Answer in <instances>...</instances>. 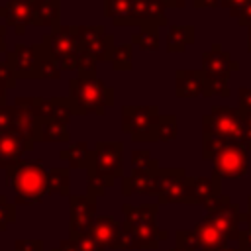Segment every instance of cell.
I'll use <instances>...</instances> for the list:
<instances>
[{
  "label": "cell",
  "instance_id": "3957f363",
  "mask_svg": "<svg viewBox=\"0 0 251 251\" xmlns=\"http://www.w3.org/2000/svg\"><path fill=\"white\" fill-rule=\"evenodd\" d=\"M47 175L41 161L22 159L16 165L6 169V180L12 184L16 192L18 204H37L49 192L47 188Z\"/></svg>",
  "mask_w": 251,
  "mask_h": 251
},
{
  "label": "cell",
  "instance_id": "7dc6e473",
  "mask_svg": "<svg viewBox=\"0 0 251 251\" xmlns=\"http://www.w3.org/2000/svg\"><path fill=\"white\" fill-rule=\"evenodd\" d=\"M237 24H239V25H245V27H251V2L239 12V16H237Z\"/></svg>",
  "mask_w": 251,
  "mask_h": 251
},
{
  "label": "cell",
  "instance_id": "7402d4cb",
  "mask_svg": "<svg viewBox=\"0 0 251 251\" xmlns=\"http://www.w3.org/2000/svg\"><path fill=\"white\" fill-rule=\"evenodd\" d=\"M59 18H61V2L59 0H35L31 25L55 29L57 25H61Z\"/></svg>",
  "mask_w": 251,
  "mask_h": 251
},
{
  "label": "cell",
  "instance_id": "603a6c76",
  "mask_svg": "<svg viewBox=\"0 0 251 251\" xmlns=\"http://www.w3.org/2000/svg\"><path fill=\"white\" fill-rule=\"evenodd\" d=\"M198 239H200V247L202 251H222L224 247H227V239L226 235L208 220H202L200 224L194 226Z\"/></svg>",
  "mask_w": 251,
  "mask_h": 251
},
{
  "label": "cell",
  "instance_id": "5b68a950",
  "mask_svg": "<svg viewBox=\"0 0 251 251\" xmlns=\"http://www.w3.org/2000/svg\"><path fill=\"white\" fill-rule=\"evenodd\" d=\"M202 135H216L227 141H239L251 151V139L245 131V124L239 108L216 106L202 116Z\"/></svg>",
  "mask_w": 251,
  "mask_h": 251
},
{
  "label": "cell",
  "instance_id": "e0dca14e",
  "mask_svg": "<svg viewBox=\"0 0 251 251\" xmlns=\"http://www.w3.org/2000/svg\"><path fill=\"white\" fill-rule=\"evenodd\" d=\"M33 8L35 0H6L0 6V18H4L6 25L14 27L18 35L25 33V27L33 24Z\"/></svg>",
  "mask_w": 251,
  "mask_h": 251
},
{
  "label": "cell",
  "instance_id": "277c9868",
  "mask_svg": "<svg viewBox=\"0 0 251 251\" xmlns=\"http://www.w3.org/2000/svg\"><path fill=\"white\" fill-rule=\"evenodd\" d=\"M239 65L231 59L227 51L222 49L220 43H214L212 49L202 53V96H229V76L237 71Z\"/></svg>",
  "mask_w": 251,
  "mask_h": 251
},
{
  "label": "cell",
  "instance_id": "9c48e42d",
  "mask_svg": "<svg viewBox=\"0 0 251 251\" xmlns=\"http://www.w3.org/2000/svg\"><path fill=\"white\" fill-rule=\"evenodd\" d=\"M122 153H124L122 141H96V145L90 151L86 169H94L102 176L116 182V178H120L124 175Z\"/></svg>",
  "mask_w": 251,
  "mask_h": 251
},
{
  "label": "cell",
  "instance_id": "2e32d148",
  "mask_svg": "<svg viewBox=\"0 0 251 251\" xmlns=\"http://www.w3.org/2000/svg\"><path fill=\"white\" fill-rule=\"evenodd\" d=\"M165 0H131V25L161 27L167 25Z\"/></svg>",
  "mask_w": 251,
  "mask_h": 251
},
{
  "label": "cell",
  "instance_id": "7c38bea8",
  "mask_svg": "<svg viewBox=\"0 0 251 251\" xmlns=\"http://www.w3.org/2000/svg\"><path fill=\"white\" fill-rule=\"evenodd\" d=\"M76 39L80 45V51L90 53L96 57V61H108L110 53L114 49V35L106 31L104 25H75Z\"/></svg>",
  "mask_w": 251,
  "mask_h": 251
},
{
  "label": "cell",
  "instance_id": "1f68e13d",
  "mask_svg": "<svg viewBox=\"0 0 251 251\" xmlns=\"http://www.w3.org/2000/svg\"><path fill=\"white\" fill-rule=\"evenodd\" d=\"M157 29L159 27H153V25L139 27V31H135L131 35V41L137 47H141L143 51H157L159 49V31Z\"/></svg>",
  "mask_w": 251,
  "mask_h": 251
},
{
  "label": "cell",
  "instance_id": "ba28073f",
  "mask_svg": "<svg viewBox=\"0 0 251 251\" xmlns=\"http://www.w3.org/2000/svg\"><path fill=\"white\" fill-rule=\"evenodd\" d=\"M214 176L218 178H241L247 173L249 157L247 147L239 141H224L212 159Z\"/></svg>",
  "mask_w": 251,
  "mask_h": 251
},
{
  "label": "cell",
  "instance_id": "680465c9",
  "mask_svg": "<svg viewBox=\"0 0 251 251\" xmlns=\"http://www.w3.org/2000/svg\"><path fill=\"white\" fill-rule=\"evenodd\" d=\"M222 251H241V249H239V247H229V245H227V247H224Z\"/></svg>",
  "mask_w": 251,
  "mask_h": 251
},
{
  "label": "cell",
  "instance_id": "ac0fdd59",
  "mask_svg": "<svg viewBox=\"0 0 251 251\" xmlns=\"http://www.w3.org/2000/svg\"><path fill=\"white\" fill-rule=\"evenodd\" d=\"M33 149V141L18 131L0 133V169H8L24 159L25 151Z\"/></svg>",
  "mask_w": 251,
  "mask_h": 251
},
{
  "label": "cell",
  "instance_id": "ee69618b",
  "mask_svg": "<svg viewBox=\"0 0 251 251\" xmlns=\"http://www.w3.org/2000/svg\"><path fill=\"white\" fill-rule=\"evenodd\" d=\"M16 251H43L41 239H20L16 241Z\"/></svg>",
  "mask_w": 251,
  "mask_h": 251
},
{
  "label": "cell",
  "instance_id": "f1b7e54d",
  "mask_svg": "<svg viewBox=\"0 0 251 251\" xmlns=\"http://www.w3.org/2000/svg\"><path fill=\"white\" fill-rule=\"evenodd\" d=\"M39 141L45 143H65L69 141V129L67 124H61L57 120H43L39 127Z\"/></svg>",
  "mask_w": 251,
  "mask_h": 251
},
{
  "label": "cell",
  "instance_id": "7bdbcfd3",
  "mask_svg": "<svg viewBox=\"0 0 251 251\" xmlns=\"http://www.w3.org/2000/svg\"><path fill=\"white\" fill-rule=\"evenodd\" d=\"M249 2H251V0H222V2H220V6H222V8H226V10H229V14L237 20L239 12H241Z\"/></svg>",
  "mask_w": 251,
  "mask_h": 251
},
{
  "label": "cell",
  "instance_id": "6f0895ef",
  "mask_svg": "<svg viewBox=\"0 0 251 251\" xmlns=\"http://www.w3.org/2000/svg\"><path fill=\"white\" fill-rule=\"evenodd\" d=\"M171 251H190V249H186V247H182V245H175Z\"/></svg>",
  "mask_w": 251,
  "mask_h": 251
},
{
  "label": "cell",
  "instance_id": "74e56055",
  "mask_svg": "<svg viewBox=\"0 0 251 251\" xmlns=\"http://www.w3.org/2000/svg\"><path fill=\"white\" fill-rule=\"evenodd\" d=\"M175 235H176V245H182L190 251H196L200 247V239H198V233L194 227L192 229H178Z\"/></svg>",
  "mask_w": 251,
  "mask_h": 251
},
{
  "label": "cell",
  "instance_id": "d4e9b609",
  "mask_svg": "<svg viewBox=\"0 0 251 251\" xmlns=\"http://www.w3.org/2000/svg\"><path fill=\"white\" fill-rule=\"evenodd\" d=\"M14 106L20 108V110H24V112H27V114H31L39 122L53 118L51 100L49 98H41V96H18L14 100Z\"/></svg>",
  "mask_w": 251,
  "mask_h": 251
},
{
  "label": "cell",
  "instance_id": "d6986e66",
  "mask_svg": "<svg viewBox=\"0 0 251 251\" xmlns=\"http://www.w3.org/2000/svg\"><path fill=\"white\" fill-rule=\"evenodd\" d=\"M88 233L98 241L102 243L104 247H110V249H122V224H118L112 216H96Z\"/></svg>",
  "mask_w": 251,
  "mask_h": 251
},
{
  "label": "cell",
  "instance_id": "7a4b0ae2",
  "mask_svg": "<svg viewBox=\"0 0 251 251\" xmlns=\"http://www.w3.org/2000/svg\"><path fill=\"white\" fill-rule=\"evenodd\" d=\"M67 98L73 116H86V114L104 116L106 108L114 106V88L96 76H76L69 80Z\"/></svg>",
  "mask_w": 251,
  "mask_h": 251
},
{
  "label": "cell",
  "instance_id": "db71d44e",
  "mask_svg": "<svg viewBox=\"0 0 251 251\" xmlns=\"http://www.w3.org/2000/svg\"><path fill=\"white\" fill-rule=\"evenodd\" d=\"M243 222H245V224H251V194H249V198H247V212L243 214Z\"/></svg>",
  "mask_w": 251,
  "mask_h": 251
},
{
  "label": "cell",
  "instance_id": "8d00e7d4",
  "mask_svg": "<svg viewBox=\"0 0 251 251\" xmlns=\"http://www.w3.org/2000/svg\"><path fill=\"white\" fill-rule=\"evenodd\" d=\"M96 63H98L96 57H92L86 51H80L78 53V65H76L78 76H96Z\"/></svg>",
  "mask_w": 251,
  "mask_h": 251
},
{
  "label": "cell",
  "instance_id": "52a82bcc",
  "mask_svg": "<svg viewBox=\"0 0 251 251\" xmlns=\"http://www.w3.org/2000/svg\"><path fill=\"white\" fill-rule=\"evenodd\" d=\"M157 106H124L122 108V131L135 141H157L159 126Z\"/></svg>",
  "mask_w": 251,
  "mask_h": 251
},
{
  "label": "cell",
  "instance_id": "4316f807",
  "mask_svg": "<svg viewBox=\"0 0 251 251\" xmlns=\"http://www.w3.org/2000/svg\"><path fill=\"white\" fill-rule=\"evenodd\" d=\"M90 151L92 149H88L86 141H76V143L69 145L67 149H61L59 157L63 161H67L71 169H86L88 159H90Z\"/></svg>",
  "mask_w": 251,
  "mask_h": 251
},
{
  "label": "cell",
  "instance_id": "44dd1931",
  "mask_svg": "<svg viewBox=\"0 0 251 251\" xmlns=\"http://www.w3.org/2000/svg\"><path fill=\"white\" fill-rule=\"evenodd\" d=\"M202 71L200 69H176L175 94L178 98H194L202 94Z\"/></svg>",
  "mask_w": 251,
  "mask_h": 251
},
{
  "label": "cell",
  "instance_id": "4fadbf2b",
  "mask_svg": "<svg viewBox=\"0 0 251 251\" xmlns=\"http://www.w3.org/2000/svg\"><path fill=\"white\" fill-rule=\"evenodd\" d=\"M186 171L159 169V204H186Z\"/></svg>",
  "mask_w": 251,
  "mask_h": 251
},
{
  "label": "cell",
  "instance_id": "816d5d0a",
  "mask_svg": "<svg viewBox=\"0 0 251 251\" xmlns=\"http://www.w3.org/2000/svg\"><path fill=\"white\" fill-rule=\"evenodd\" d=\"M0 53H8L6 51V25L0 24Z\"/></svg>",
  "mask_w": 251,
  "mask_h": 251
},
{
  "label": "cell",
  "instance_id": "b9f144b4",
  "mask_svg": "<svg viewBox=\"0 0 251 251\" xmlns=\"http://www.w3.org/2000/svg\"><path fill=\"white\" fill-rule=\"evenodd\" d=\"M16 76H14V73L8 69V65L6 63H0V88H14L16 86Z\"/></svg>",
  "mask_w": 251,
  "mask_h": 251
},
{
  "label": "cell",
  "instance_id": "c3c4849f",
  "mask_svg": "<svg viewBox=\"0 0 251 251\" xmlns=\"http://www.w3.org/2000/svg\"><path fill=\"white\" fill-rule=\"evenodd\" d=\"M53 251H78L75 239H63L57 247H53Z\"/></svg>",
  "mask_w": 251,
  "mask_h": 251
},
{
  "label": "cell",
  "instance_id": "30bf717a",
  "mask_svg": "<svg viewBox=\"0 0 251 251\" xmlns=\"http://www.w3.org/2000/svg\"><path fill=\"white\" fill-rule=\"evenodd\" d=\"M204 220H208L210 224H214V226L226 235L227 241H237V239H239V231H241L239 224L243 222V214H241L239 208L229 200V196L222 194V196L214 202V206L208 210V214H206Z\"/></svg>",
  "mask_w": 251,
  "mask_h": 251
},
{
  "label": "cell",
  "instance_id": "4dcf8cb0",
  "mask_svg": "<svg viewBox=\"0 0 251 251\" xmlns=\"http://www.w3.org/2000/svg\"><path fill=\"white\" fill-rule=\"evenodd\" d=\"M108 61L112 63V67L116 71H129L131 69V63H133V47H131V43L114 45Z\"/></svg>",
  "mask_w": 251,
  "mask_h": 251
},
{
  "label": "cell",
  "instance_id": "d590c367",
  "mask_svg": "<svg viewBox=\"0 0 251 251\" xmlns=\"http://www.w3.org/2000/svg\"><path fill=\"white\" fill-rule=\"evenodd\" d=\"M86 176H88V194H92V196H100V194H104L106 188L114 184V180L102 176V175L96 173L94 169H86Z\"/></svg>",
  "mask_w": 251,
  "mask_h": 251
},
{
  "label": "cell",
  "instance_id": "bcb514c9",
  "mask_svg": "<svg viewBox=\"0 0 251 251\" xmlns=\"http://www.w3.org/2000/svg\"><path fill=\"white\" fill-rule=\"evenodd\" d=\"M237 98H239V110H251V88L241 86L237 90Z\"/></svg>",
  "mask_w": 251,
  "mask_h": 251
},
{
  "label": "cell",
  "instance_id": "484cf974",
  "mask_svg": "<svg viewBox=\"0 0 251 251\" xmlns=\"http://www.w3.org/2000/svg\"><path fill=\"white\" fill-rule=\"evenodd\" d=\"M37 78H45V80L61 78V67L57 59L41 43H37Z\"/></svg>",
  "mask_w": 251,
  "mask_h": 251
},
{
  "label": "cell",
  "instance_id": "9a60e30c",
  "mask_svg": "<svg viewBox=\"0 0 251 251\" xmlns=\"http://www.w3.org/2000/svg\"><path fill=\"white\" fill-rule=\"evenodd\" d=\"M6 65L16 78H37V45H14L6 53Z\"/></svg>",
  "mask_w": 251,
  "mask_h": 251
},
{
  "label": "cell",
  "instance_id": "e575fe53",
  "mask_svg": "<svg viewBox=\"0 0 251 251\" xmlns=\"http://www.w3.org/2000/svg\"><path fill=\"white\" fill-rule=\"evenodd\" d=\"M51 100V112H53V120L61 122V124H67L73 116V110H71V104H69V98L67 96H55V98H49Z\"/></svg>",
  "mask_w": 251,
  "mask_h": 251
},
{
  "label": "cell",
  "instance_id": "836d02e7",
  "mask_svg": "<svg viewBox=\"0 0 251 251\" xmlns=\"http://www.w3.org/2000/svg\"><path fill=\"white\" fill-rule=\"evenodd\" d=\"M178 133V122L175 114H165L159 118L157 126V141H173Z\"/></svg>",
  "mask_w": 251,
  "mask_h": 251
},
{
  "label": "cell",
  "instance_id": "f6af8a7d",
  "mask_svg": "<svg viewBox=\"0 0 251 251\" xmlns=\"http://www.w3.org/2000/svg\"><path fill=\"white\" fill-rule=\"evenodd\" d=\"M239 249L241 251H251V224H245V227L239 231Z\"/></svg>",
  "mask_w": 251,
  "mask_h": 251
},
{
  "label": "cell",
  "instance_id": "d6a6232c",
  "mask_svg": "<svg viewBox=\"0 0 251 251\" xmlns=\"http://www.w3.org/2000/svg\"><path fill=\"white\" fill-rule=\"evenodd\" d=\"M131 169L139 173H157L159 171V161L145 149H135L131 151Z\"/></svg>",
  "mask_w": 251,
  "mask_h": 251
},
{
  "label": "cell",
  "instance_id": "8992f818",
  "mask_svg": "<svg viewBox=\"0 0 251 251\" xmlns=\"http://www.w3.org/2000/svg\"><path fill=\"white\" fill-rule=\"evenodd\" d=\"M41 45L57 59L61 71L76 69L80 45H78V39H76L75 25H57L51 33L43 35Z\"/></svg>",
  "mask_w": 251,
  "mask_h": 251
},
{
  "label": "cell",
  "instance_id": "f907efd6",
  "mask_svg": "<svg viewBox=\"0 0 251 251\" xmlns=\"http://www.w3.org/2000/svg\"><path fill=\"white\" fill-rule=\"evenodd\" d=\"M241 112V118H243V124H245V131L251 139V110H239Z\"/></svg>",
  "mask_w": 251,
  "mask_h": 251
},
{
  "label": "cell",
  "instance_id": "f546056e",
  "mask_svg": "<svg viewBox=\"0 0 251 251\" xmlns=\"http://www.w3.org/2000/svg\"><path fill=\"white\" fill-rule=\"evenodd\" d=\"M69 184H71V175L67 167H55L47 175V188L51 194H69Z\"/></svg>",
  "mask_w": 251,
  "mask_h": 251
},
{
  "label": "cell",
  "instance_id": "11a10c76",
  "mask_svg": "<svg viewBox=\"0 0 251 251\" xmlns=\"http://www.w3.org/2000/svg\"><path fill=\"white\" fill-rule=\"evenodd\" d=\"M6 88H0V106H6Z\"/></svg>",
  "mask_w": 251,
  "mask_h": 251
},
{
  "label": "cell",
  "instance_id": "5bb4252c",
  "mask_svg": "<svg viewBox=\"0 0 251 251\" xmlns=\"http://www.w3.org/2000/svg\"><path fill=\"white\" fill-rule=\"evenodd\" d=\"M222 184L218 176H188L186 178V204H200L206 210L222 196Z\"/></svg>",
  "mask_w": 251,
  "mask_h": 251
},
{
  "label": "cell",
  "instance_id": "60d3db41",
  "mask_svg": "<svg viewBox=\"0 0 251 251\" xmlns=\"http://www.w3.org/2000/svg\"><path fill=\"white\" fill-rule=\"evenodd\" d=\"M75 243H76V249H78V251H104V249H106V247H104L102 243H98L90 233H84V235L76 237Z\"/></svg>",
  "mask_w": 251,
  "mask_h": 251
},
{
  "label": "cell",
  "instance_id": "91938a15",
  "mask_svg": "<svg viewBox=\"0 0 251 251\" xmlns=\"http://www.w3.org/2000/svg\"><path fill=\"white\" fill-rule=\"evenodd\" d=\"M0 198H2V194H0Z\"/></svg>",
  "mask_w": 251,
  "mask_h": 251
},
{
  "label": "cell",
  "instance_id": "ab89813d",
  "mask_svg": "<svg viewBox=\"0 0 251 251\" xmlns=\"http://www.w3.org/2000/svg\"><path fill=\"white\" fill-rule=\"evenodd\" d=\"M16 220V206L14 204H8L6 196L2 194L0 198V231L8 227V224H12Z\"/></svg>",
  "mask_w": 251,
  "mask_h": 251
},
{
  "label": "cell",
  "instance_id": "cb8c5ba5",
  "mask_svg": "<svg viewBox=\"0 0 251 251\" xmlns=\"http://www.w3.org/2000/svg\"><path fill=\"white\" fill-rule=\"evenodd\" d=\"M194 43L192 25H169L167 29V53H184L188 45Z\"/></svg>",
  "mask_w": 251,
  "mask_h": 251
},
{
  "label": "cell",
  "instance_id": "9f6ffc18",
  "mask_svg": "<svg viewBox=\"0 0 251 251\" xmlns=\"http://www.w3.org/2000/svg\"><path fill=\"white\" fill-rule=\"evenodd\" d=\"M247 51L251 53V27H247Z\"/></svg>",
  "mask_w": 251,
  "mask_h": 251
},
{
  "label": "cell",
  "instance_id": "8fae6325",
  "mask_svg": "<svg viewBox=\"0 0 251 251\" xmlns=\"http://www.w3.org/2000/svg\"><path fill=\"white\" fill-rule=\"evenodd\" d=\"M96 218V196L92 194H73L69 196V233L76 239L88 233Z\"/></svg>",
  "mask_w": 251,
  "mask_h": 251
},
{
  "label": "cell",
  "instance_id": "6da1fadb",
  "mask_svg": "<svg viewBox=\"0 0 251 251\" xmlns=\"http://www.w3.org/2000/svg\"><path fill=\"white\" fill-rule=\"evenodd\" d=\"M122 249H157L161 239H167V231H159L155 224L157 204L122 206Z\"/></svg>",
  "mask_w": 251,
  "mask_h": 251
},
{
  "label": "cell",
  "instance_id": "f35d334b",
  "mask_svg": "<svg viewBox=\"0 0 251 251\" xmlns=\"http://www.w3.org/2000/svg\"><path fill=\"white\" fill-rule=\"evenodd\" d=\"M16 126V106H0V133L14 131Z\"/></svg>",
  "mask_w": 251,
  "mask_h": 251
},
{
  "label": "cell",
  "instance_id": "681fc988",
  "mask_svg": "<svg viewBox=\"0 0 251 251\" xmlns=\"http://www.w3.org/2000/svg\"><path fill=\"white\" fill-rule=\"evenodd\" d=\"M222 0H192V6L194 8H216L220 6Z\"/></svg>",
  "mask_w": 251,
  "mask_h": 251
},
{
  "label": "cell",
  "instance_id": "f5cc1de1",
  "mask_svg": "<svg viewBox=\"0 0 251 251\" xmlns=\"http://www.w3.org/2000/svg\"><path fill=\"white\" fill-rule=\"evenodd\" d=\"M186 0H165V6L167 8H184Z\"/></svg>",
  "mask_w": 251,
  "mask_h": 251
},
{
  "label": "cell",
  "instance_id": "ffe728a7",
  "mask_svg": "<svg viewBox=\"0 0 251 251\" xmlns=\"http://www.w3.org/2000/svg\"><path fill=\"white\" fill-rule=\"evenodd\" d=\"M122 194H159V171L157 173H139L131 171V175L122 178Z\"/></svg>",
  "mask_w": 251,
  "mask_h": 251
},
{
  "label": "cell",
  "instance_id": "83f0119b",
  "mask_svg": "<svg viewBox=\"0 0 251 251\" xmlns=\"http://www.w3.org/2000/svg\"><path fill=\"white\" fill-rule=\"evenodd\" d=\"M104 14L114 25H131V0H104Z\"/></svg>",
  "mask_w": 251,
  "mask_h": 251
}]
</instances>
